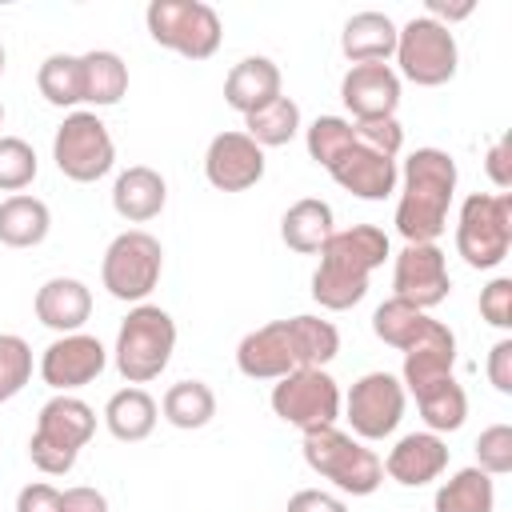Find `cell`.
<instances>
[{
	"label": "cell",
	"instance_id": "1",
	"mask_svg": "<svg viewBox=\"0 0 512 512\" xmlns=\"http://www.w3.org/2000/svg\"><path fill=\"white\" fill-rule=\"evenodd\" d=\"M388 260V232L376 224H352L328 236L312 272V300L328 312H348L364 300L368 276Z\"/></svg>",
	"mask_w": 512,
	"mask_h": 512
},
{
	"label": "cell",
	"instance_id": "2",
	"mask_svg": "<svg viewBox=\"0 0 512 512\" xmlns=\"http://www.w3.org/2000/svg\"><path fill=\"white\" fill-rule=\"evenodd\" d=\"M456 196V160L444 148H416L404 160V188L396 200V232L404 244H436L448 228Z\"/></svg>",
	"mask_w": 512,
	"mask_h": 512
},
{
	"label": "cell",
	"instance_id": "3",
	"mask_svg": "<svg viewBox=\"0 0 512 512\" xmlns=\"http://www.w3.org/2000/svg\"><path fill=\"white\" fill-rule=\"evenodd\" d=\"M92 432H96L92 404H84L72 392H56L36 416V432L28 436V460L44 476H64L76 468V456L92 440Z\"/></svg>",
	"mask_w": 512,
	"mask_h": 512
},
{
	"label": "cell",
	"instance_id": "4",
	"mask_svg": "<svg viewBox=\"0 0 512 512\" xmlns=\"http://www.w3.org/2000/svg\"><path fill=\"white\" fill-rule=\"evenodd\" d=\"M300 452H304V464L328 484H336L344 496H372L384 484V460L372 448H364L356 436L340 432L336 424L304 432Z\"/></svg>",
	"mask_w": 512,
	"mask_h": 512
},
{
	"label": "cell",
	"instance_id": "5",
	"mask_svg": "<svg viewBox=\"0 0 512 512\" xmlns=\"http://www.w3.org/2000/svg\"><path fill=\"white\" fill-rule=\"evenodd\" d=\"M176 348V320L160 308V304H136L116 332V372L128 384H148L156 380Z\"/></svg>",
	"mask_w": 512,
	"mask_h": 512
},
{
	"label": "cell",
	"instance_id": "6",
	"mask_svg": "<svg viewBox=\"0 0 512 512\" xmlns=\"http://www.w3.org/2000/svg\"><path fill=\"white\" fill-rule=\"evenodd\" d=\"M512 248V196L508 192H472L456 216V252L468 268H500Z\"/></svg>",
	"mask_w": 512,
	"mask_h": 512
},
{
	"label": "cell",
	"instance_id": "7",
	"mask_svg": "<svg viewBox=\"0 0 512 512\" xmlns=\"http://www.w3.org/2000/svg\"><path fill=\"white\" fill-rule=\"evenodd\" d=\"M160 272H164V248L144 228L120 232L104 248V260H100V280H104L108 296H116L124 304H144L152 296V288L160 284Z\"/></svg>",
	"mask_w": 512,
	"mask_h": 512
},
{
	"label": "cell",
	"instance_id": "8",
	"mask_svg": "<svg viewBox=\"0 0 512 512\" xmlns=\"http://www.w3.org/2000/svg\"><path fill=\"white\" fill-rule=\"evenodd\" d=\"M144 20L148 36L160 48L180 52L184 60H208L224 36L216 8H208L204 0H152Z\"/></svg>",
	"mask_w": 512,
	"mask_h": 512
},
{
	"label": "cell",
	"instance_id": "9",
	"mask_svg": "<svg viewBox=\"0 0 512 512\" xmlns=\"http://www.w3.org/2000/svg\"><path fill=\"white\" fill-rule=\"evenodd\" d=\"M396 64L404 80L420 84V88H440L456 76L460 64V48L452 28L436 24L432 16H412L404 28H396Z\"/></svg>",
	"mask_w": 512,
	"mask_h": 512
},
{
	"label": "cell",
	"instance_id": "10",
	"mask_svg": "<svg viewBox=\"0 0 512 512\" xmlns=\"http://www.w3.org/2000/svg\"><path fill=\"white\" fill-rule=\"evenodd\" d=\"M56 168L76 184H96L116 164V144L108 124L96 112H68L52 136Z\"/></svg>",
	"mask_w": 512,
	"mask_h": 512
},
{
	"label": "cell",
	"instance_id": "11",
	"mask_svg": "<svg viewBox=\"0 0 512 512\" xmlns=\"http://www.w3.org/2000/svg\"><path fill=\"white\" fill-rule=\"evenodd\" d=\"M272 412L300 428H332L340 420V384L324 368H296L272 384Z\"/></svg>",
	"mask_w": 512,
	"mask_h": 512
},
{
	"label": "cell",
	"instance_id": "12",
	"mask_svg": "<svg viewBox=\"0 0 512 512\" xmlns=\"http://www.w3.org/2000/svg\"><path fill=\"white\" fill-rule=\"evenodd\" d=\"M404 400H408V392L392 372H364L344 400V412H348L344 420L352 424V432L360 440H384L400 428Z\"/></svg>",
	"mask_w": 512,
	"mask_h": 512
},
{
	"label": "cell",
	"instance_id": "13",
	"mask_svg": "<svg viewBox=\"0 0 512 512\" xmlns=\"http://www.w3.org/2000/svg\"><path fill=\"white\" fill-rule=\"evenodd\" d=\"M448 292H452V276H448L444 252L436 244H404L392 264V296L428 312L444 304Z\"/></svg>",
	"mask_w": 512,
	"mask_h": 512
},
{
	"label": "cell",
	"instance_id": "14",
	"mask_svg": "<svg viewBox=\"0 0 512 512\" xmlns=\"http://www.w3.org/2000/svg\"><path fill=\"white\" fill-rule=\"evenodd\" d=\"M108 364V352L96 336L88 332H68L56 336L44 352H40V380L52 392H76L84 384H92Z\"/></svg>",
	"mask_w": 512,
	"mask_h": 512
},
{
	"label": "cell",
	"instance_id": "15",
	"mask_svg": "<svg viewBox=\"0 0 512 512\" xmlns=\"http://www.w3.org/2000/svg\"><path fill=\"white\" fill-rule=\"evenodd\" d=\"M204 176L220 192H248L264 180V148L248 132H220L204 152Z\"/></svg>",
	"mask_w": 512,
	"mask_h": 512
},
{
	"label": "cell",
	"instance_id": "16",
	"mask_svg": "<svg viewBox=\"0 0 512 512\" xmlns=\"http://www.w3.org/2000/svg\"><path fill=\"white\" fill-rule=\"evenodd\" d=\"M340 100L352 120H384L396 116L400 104V76L392 64H352L340 80Z\"/></svg>",
	"mask_w": 512,
	"mask_h": 512
},
{
	"label": "cell",
	"instance_id": "17",
	"mask_svg": "<svg viewBox=\"0 0 512 512\" xmlns=\"http://www.w3.org/2000/svg\"><path fill=\"white\" fill-rule=\"evenodd\" d=\"M236 368L248 380H280V376L296 372L300 356H296V340H292L288 320H272V324L248 332L236 344Z\"/></svg>",
	"mask_w": 512,
	"mask_h": 512
},
{
	"label": "cell",
	"instance_id": "18",
	"mask_svg": "<svg viewBox=\"0 0 512 512\" xmlns=\"http://www.w3.org/2000/svg\"><path fill=\"white\" fill-rule=\"evenodd\" d=\"M452 364H456V336H452L448 324L428 316L424 332L404 348V376H400V384H404V392L416 396L420 388L448 380Z\"/></svg>",
	"mask_w": 512,
	"mask_h": 512
},
{
	"label": "cell",
	"instance_id": "19",
	"mask_svg": "<svg viewBox=\"0 0 512 512\" xmlns=\"http://www.w3.org/2000/svg\"><path fill=\"white\" fill-rule=\"evenodd\" d=\"M328 176L352 192L356 200H384L396 192V180H400V168L392 156H380L364 144H352L348 152L336 156V164L328 168Z\"/></svg>",
	"mask_w": 512,
	"mask_h": 512
},
{
	"label": "cell",
	"instance_id": "20",
	"mask_svg": "<svg viewBox=\"0 0 512 512\" xmlns=\"http://www.w3.org/2000/svg\"><path fill=\"white\" fill-rule=\"evenodd\" d=\"M444 468H448V444H444L436 432H428V428L400 436V440L388 448V456H384V472H388L396 484H404V488H424V484H432Z\"/></svg>",
	"mask_w": 512,
	"mask_h": 512
},
{
	"label": "cell",
	"instance_id": "21",
	"mask_svg": "<svg viewBox=\"0 0 512 512\" xmlns=\"http://www.w3.org/2000/svg\"><path fill=\"white\" fill-rule=\"evenodd\" d=\"M32 308H36V320L44 328L68 336V332H80L84 320L92 316V292L76 276H52V280H44L36 288Z\"/></svg>",
	"mask_w": 512,
	"mask_h": 512
},
{
	"label": "cell",
	"instance_id": "22",
	"mask_svg": "<svg viewBox=\"0 0 512 512\" xmlns=\"http://www.w3.org/2000/svg\"><path fill=\"white\" fill-rule=\"evenodd\" d=\"M164 204H168V184H164V176H160L156 168H148V164L124 168V172L116 176V184H112V208H116V216L128 220V224H148V220H156V216L164 212Z\"/></svg>",
	"mask_w": 512,
	"mask_h": 512
},
{
	"label": "cell",
	"instance_id": "23",
	"mask_svg": "<svg viewBox=\"0 0 512 512\" xmlns=\"http://www.w3.org/2000/svg\"><path fill=\"white\" fill-rule=\"evenodd\" d=\"M284 76L280 68L268 60V56H244L240 64H232V72L224 76V100L228 108H236L240 116H252L260 112L264 104H272L280 92Z\"/></svg>",
	"mask_w": 512,
	"mask_h": 512
},
{
	"label": "cell",
	"instance_id": "24",
	"mask_svg": "<svg viewBox=\"0 0 512 512\" xmlns=\"http://www.w3.org/2000/svg\"><path fill=\"white\" fill-rule=\"evenodd\" d=\"M340 48L352 64H388L396 52V24L384 12H352L340 32Z\"/></svg>",
	"mask_w": 512,
	"mask_h": 512
},
{
	"label": "cell",
	"instance_id": "25",
	"mask_svg": "<svg viewBox=\"0 0 512 512\" xmlns=\"http://www.w3.org/2000/svg\"><path fill=\"white\" fill-rule=\"evenodd\" d=\"M332 232H336L332 204H328V200H316V196L296 200V204L280 216V240H284L292 252H300V256L320 252Z\"/></svg>",
	"mask_w": 512,
	"mask_h": 512
},
{
	"label": "cell",
	"instance_id": "26",
	"mask_svg": "<svg viewBox=\"0 0 512 512\" xmlns=\"http://www.w3.org/2000/svg\"><path fill=\"white\" fill-rule=\"evenodd\" d=\"M156 420H160V404H156L144 388H136V384L112 392L108 404H104V424H108V432H112L120 444L148 440L152 428H156Z\"/></svg>",
	"mask_w": 512,
	"mask_h": 512
},
{
	"label": "cell",
	"instance_id": "27",
	"mask_svg": "<svg viewBox=\"0 0 512 512\" xmlns=\"http://www.w3.org/2000/svg\"><path fill=\"white\" fill-rule=\"evenodd\" d=\"M52 228V212L40 196L16 192L8 200H0V244L8 248H36L48 240Z\"/></svg>",
	"mask_w": 512,
	"mask_h": 512
},
{
	"label": "cell",
	"instance_id": "28",
	"mask_svg": "<svg viewBox=\"0 0 512 512\" xmlns=\"http://www.w3.org/2000/svg\"><path fill=\"white\" fill-rule=\"evenodd\" d=\"M80 72H84V104L96 108H112L124 100L128 92V64L108 52V48H92L80 56Z\"/></svg>",
	"mask_w": 512,
	"mask_h": 512
},
{
	"label": "cell",
	"instance_id": "29",
	"mask_svg": "<svg viewBox=\"0 0 512 512\" xmlns=\"http://www.w3.org/2000/svg\"><path fill=\"white\" fill-rule=\"evenodd\" d=\"M432 508H436V512H496V488H492V476L480 472L476 464L452 472V480H444V484L436 488Z\"/></svg>",
	"mask_w": 512,
	"mask_h": 512
},
{
	"label": "cell",
	"instance_id": "30",
	"mask_svg": "<svg viewBox=\"0 0 512 512\" xmlns=\"http://www.w3.org/2000/svg\"><path fill=\"white\" fill-rule=\"evenodd\" d=\"M160 412H164V420H168L172 428H184V432L204 428V424L216 416V392H212L204 380H176V384L164 392Z\"/></svg>",
	"mask_w": 512,
	"mask_h": 512
},
{
	"label": "cell",
	"instance_id": "31",
	"mask_svg": "<svg viewBox=\"0 0 512 512\" xmlns=\"http://www.w3.org/2000/svg\"><path fill=\"white\" fill-rule=\"evenodd\" d=\"M416 408H420V420L428 424V432H456L464 428L468 420V396L464 388L456 384V376L440 380V384H428L416 392Z\"/></svg>",
	"mask_w": 512,
	"mask_h": 512
},
{
	"label": "cell",
	"instance_id": "32",
	"mask_svg": "<svg viewBox=\"0 0 512 512\" xmlns=\"http://www.w3.org/2000/svg\"><path fill=\"white\" fill-rule=\"evenodd\" d=\"M36 88L52 108H76L84 104V72H80V56L68 52H52L44 56V64L36 68Z\"/></svg>",
	"mask_w": 512,
	"mask_h": 512
},
{
	"label": "cell",
	"instance_id": "33",
	"mask_svg": "<svg viewBox=\"0 0 512 512\" xmlns=\"http://www.w3.org/2000/svg\"><path fill=\"white\" fill-rule=\"evenodd\" d=\"M244 132L260 144V148H280L300 132V104L292 96H276L272 104H264L260 112L244 116Z\"/></svg>",
	"mask_w": 512,
	"mask_h": 512
},
{
	"label": "cell",
	"instance_id": "34",
	"mask_svg": "<svg viewBox=\"0 0 512 512\" xmlns=\"http://www.w3.org/2000/svg\"><path fill=\"white\" fill-rule=\"evenodd\" d=\"M288 328H292V340H296L300 368H324V364L336 360V352H340V332H336L332 320H320V316H292Z\"/></svg>",
	"mask_w": 512,
	"mask_h": 512
},
{
	"label": "cell",
	"instance_id": "35",
	"mask_svg": "<svg viewBox=\"0 0 512 512\" xmlns=\"http://www.w3.org/2000/svg\"><path fill=\"white\" fill-rule=\"evenodd\" d=\"M424 324H428V312H420V308H412V304H404V300H384L376 312H372V332H376V340H384L388 348H408L420 332H424Z\"/></svg>",
	"mask_w": 512,
	"mask_h": 512
},
{
	"label": "cell",
	"instance_id": "36",
	"mask_svg": "<svg viewBox=\"0 0 512 512\" xmlns=\"http://www.w3.org/2000/svg\"><path fill=\"white\" fill-rule=\"evenodd\" d=\"M304 144H308V156H312L320 168H332L336 156L356 144L352 120H344V116H316V120L304 128Z\"/></svg>",
	"mask_w": 512,
	"mask_h": 512
},
{
	"label": "cell",
	"instance_id": "37",
	"mask_svg": "<svg viewBox=\"0 0 512 512\" xmlns=\"http://www.w3.org/2000/svg\"><path fill=\"white\" fill-rule=\"evenodd\" d=\"M32 380V348L16 332H0V404L20 396Z\"/></svg>",
	"mask_w": 512,
	"mask_h": 512
},
{
	"label": "cell",
	"instance_id": "38",
	"mask_svg": "<svg viewBox=\"0 0 512 512\" xmlns=\"http://www.w3.org/2000/svg\"><path fill=\"white\" fill-rule=\"evenodd\" d=\"M40 164H36V152L28 140L20 136H0V192H20L36 180Z\"/></svg>",
	"mask_w": 512,
	"mask_h": 512
},
{
	"label": "cell",
	"instance_id": "39",
	"mask_svg": "<svg viewBox=\"0 0 512 512\" xmlns=\"http://www.w3.org/2000/svg\"><path fill=\"white\" fill-rule=\"evenodd\" d=\"M476 468L488 476L512 472V424H492L476 436Z\"/></svg>",
	"mask_w": 512,
	"mask_h": 512
},
{
	"label": "cell",
	"instance_id": "40",
	"mask_svg": "<svg viewBox=\"0 0 512 512\" xmlns=\"http://www.w3.org/2000/svg\"><path fill=\"white\" fill-rule=\"evenodd\" d=\"M352 136H356V144H364V148H372L380 156H392V160L404 148V128H400L396 116H384V120H352Z\"/></svg>",
	"mask_w": 512,
	"mask_h": 512
},
{
	"label": "cell",
	"instance_id": "41",
	"mask_svg": "<svg viewBox=\"0 0 512 512\" xmlns=\"http://www.w3.org/2000/svg\"><path fill=\"white\" fill-rule=\"evenodd\" d=\"M480 316L484 324L508 332L512 328V280L508 276H496L484 292H480Z\"/></svg>",
	"mask_w": 512,
	"mask_h": 512
},
{
	"label": "cell",
	"instance_id": "42",
	"mask_svg": "<svg viewBox=\"0 0 512 512\" xmlns=\"http://www.w3.org/2000/svg\"><path fill=\"white\" fill-rule=\"evenodd\" d=\"M488 380H492L496 392L512 396V340L508 336L496 340L492 352H488Z\"/></svg>",
	"mask_w": 512,
	"mask_h": 512
},
{
	"label": "cell",
	"instance_id": "43",
	"mask_svg": "<svg viewBox=\"0 0 512 512\" xmlns=\"http://www.w3.org/2000/svg\"><path fill=\"white\" fill-rule=\"evenodd\" d=\"M16 512H60V488H52L44 480L24 484L16 496Z\"/></svg>",
	"mask_w": 512,
	"mask_h": 512
},
{
	"label": "cell",
	"instance_id": "44",
	"mask_svg": "<svg viewBox=\"0 0 512 512\" xmlns=\"http://www.w3.org/2000/svg\"><path fill=\"white\" fill-rule=\"evenodd\" d=\"M288 512H348V504L324 488H300L288 496Z\"/></svg>",
	"mask_w": 512,
	"mask_h": 512
},
{
	"label": "cell",
	"instance_id": "45",
	"mask_svg": "<svg viewBox=\"0 0 512 512\" xmlns=\"http://www.w3.org/2000/svg\"><path fill=\"white\" fill-rule=\"evenodd\" d=\"M60 512H108V500L92 484H76L60 492Z\"/></svg>",
	"mask_w": 512,
	"mask_h": 512
},
{
	"label": "cell",
	"instance_id": "46",
	"mask_svg": "<svg viewBox=\"0 0 512 512\" xmlns=\"http://www.w3.org/2000/svg\"><path fill=\"white\" fill-rule=\"evenodd\" d=\"M484 168H488V176H492V184L504 192V188H512V168H508V136H500V140H492V148H488V156H484Z\"/></svg>",
	"mask_w": 512,
	"mask_h": 512
},
{
	"label": "cell",
	"instance_id": "47",
	"mask_svg": "<svg viewBox=\"0 0 512 512\" xmlns=\"http://www.w3.org/2000/svg\"><path fill=\"white\" fill-rule=\"evenodd\" d=\"M424 16H432L436 24H452V20H464V16H472V0H464V4H448V0H428V12Z\"/></svg>",
	"mask_w": 512,
	"mask_h": 512
},
{
	"label": "cell",
	"instance_id": "48",
	"mask_svg": "<svg viewBox=\"0 0 512 512\" xmlns=\"http://www.w3.org/2000/svg\"><path fill=\"white\" fill-rule=\"evenodd\" d=\"M0 72H4V44H0Z\"/></svg>",
	"mask_w": 512,
	"mask_h": 512
},
{
	"label": "cell",
	"instance_id": "49",
	"mask_svg": "<svg viewBox=\"0 0 512 512\" xmlns=\"http://www.w3.org/2000/svg\"><path fill=\"white\" fill-rule=\"evenodd\" d=\"M0 124H4V104H0Z\"/></svg>",
	"mask_w": 512,
	"mask_h": 512
}]
</instances>
